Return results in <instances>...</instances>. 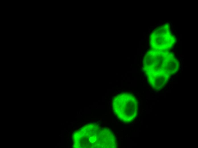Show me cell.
Here are the masks:
<instances>
[{
	"instance_id": "6da1fadb",
	"label": "cell",
	"mask_w": 198,
	"mask_h": 148,
	"mask_svg": "<svg viewBox=\"0 0 198 148\" xmlns=\"http://www.w3.org/2000/svg\"><path fill=\"white\" fill-rule=\"evenodd\" d=\"M168 63H161L158 61L145 67L146 74L152 83L157 86L163 85L170 76L177 71L178 68L176 64Z\"/></svg>"
}]
</instances>
